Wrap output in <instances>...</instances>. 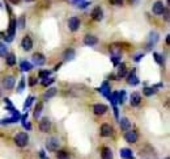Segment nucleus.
Returning a JSON list of instances; mask_svg holds the SVG:
<instances>
[{"mask_svg": "<svg viewBox=\"0 0 170 159\" xmlns=\"http://www.w3.org/2000/svg\"><path fill=\"white\" fill-rule=\"evenodd\" d=\"M13 141H15V143L18 146V147H25V146L29 143V136H28V133H25V132L17 133V134L15 136V138H13Z\"/></svg>", "mask_w": 170, "mask_h": 159, "instance_id": "f257e3e1", "label": "nucleus"}, {"mask_svg": "<svg viewBox=\"0 0 170 159\" xmlns=\"http://www.w3.org/2000/svg\"><path fill=\"white\" fill-rule=\"evenodd\" d=\"M59 145H60V141L56 137H51L48 138L46 141V149L48 151H56L59 149Z\"/></svg>", "mask_w": 170, "mask_h": 159, "instance_id": "f03ea898", "label": "nucleus"}, {"mask_svg": "<svg viewBox=\"0 0 170 159\" xmlns=\"http://www.w3.org/2000/svg\"><path fill=\"white\" fill-rule=\"evenodd\" d=\"M137 138H139V136H137V133L134 130L128 129L124 133V139H126V142H128V143H135L137 141Z\"/></svg>", "mask_w": 170, "mask_h": 159, "instance_id": "7ed1b4c3", "label": "nucleus"}, {"mask_svg": "<svg viewBox=\"0 0 170 159\" xmlns=\"http://www.w3.org/2000/svg\"><path fill=\"white\" fill-rule=\"evenodd\" d=\"M50 129H51V121H50L47 117L42 118L41 122H39V130H41L42 133H48Z\"/></svg>", "mask_w": 170, "mask_h": 159, "instance_id": "20e7f679", "label": "nucleus"}, {"mask_svg": "<svg viewBox=\"0 0 170 159\" xmlns=\"http://www.w3.org/2000/svg\"><path fill=\"white\" fill-rule=\"evenodd\" d=\"M15 78L12 75H8V76H5V78L3 79V87L4 88H7V90H12V88L15 87Z\"/></svg>", "mask_w": 170, "mask_h": 159, "instance_id": "39448f33", "label": "nucleus"}, {"mask_svg": "<svg viewBox=\"0 0 170 159\" xmlns=\"http://www.w3.org/2000/svg\"><path fill=\"white\" fill-rule=\"evenodd\" d=\"M99 134L102 137H110L113 134V128L109 124H103L101 125V129H99Z\"/></svg>", "mask_w": 170, "mask_h": 159, "instance_id": "423d86ee", "label": "nucleus"}, {"mask_svg": "<svg viewBox=\"0 0 170 159\" xmlns=\"http://www.w3.org/2000/svg\"><path fill=\"white\" fill-rule=\"evenodd\" d=\"M68 28L72 32H76L80 28V20L77 17H71L70 20H68Z\"/></svg>", "mask_w": 170, "mask_h": 159, "instance_id": "0eeeda50", "label": "nucleus"}, {"mask_svg": "<svg viewBox=\"0 0 170 159\" xmlns=\"http://www.w3.org/2000/svg\"><path fill=\"white\" fill-rule=\"evenodd\" d=\"M21 46L24 50H26V52H29V50H31V47H33V41H31V38L29 36H25L22 38L21 41Z\"/></svg>", "mask_w": 170, "mask_h": 159, "instance_id": "6e6552de", "label": "nucleus"}, {"mask_svg": "<svg viewBox=\"0 0 170 159\" xmlns=\"http://www.w3.org/2000/svg\"><path fill=\"white\" fill-rule=\"evenodd\" d=\"M92 18L96 21H101L103 18V11L101 9V7H96L92 11Z\"/></svg>", "mask_w": 170, "mask_h": 159, "instance_id": "1a4fd4ad", "label": "nucleus"}, {"mask_svg": "<svg viewBox=\"0 0 170 159\" xmlns=\"http://www.w3.org/2000/svg\"><path fill=\"white\" fill-rule=\"evenodd\" d=\"M93 112L97 114V116H102V114H105L106 112H108V107H106L105 104H96L93 107Z\"/></svg>", "mask_w": 170, "mask_h": 159, "instance_id": "9d476101", "label": "nucleus"}, {"mask_svg": "<svg viewBox=\"0 0 170 159\" xmlns=\"http://www.w3.org/2000/svg\"><path fill=\"white\" fill-rule=\"evenodd\" d=\"M33 62L35 63L37 66H43L46 63V58H45V55L41 54V53H35L33 55Z\"/></svg>", "mask_w": 170, "mask_h": 159, "instance_id": "9b49d317", "label": "nucleus"}, {"mask_svg": "<svg viewBox=\"0 0 170 159\" xmlns=\"http://www.w3.org/2000/svg\"><path fill=\"white\" fill-rule=\"evenodd\" d=\"M152 11L154 15H162L163 11H165V7H163V3L162 2H156L152 7Z\"/></svg>", "mask_w": 170, "mask_h": 159, "instance_id": "f8f14e48", "label": "nucleus"}, {"mask_svg": "<svg viewBox=\"0 0 170 159\" xmlns=\"http://www.w3.org/2000/svg\"><path fill=\"white\" fill-rule=\"evenodd\" d=\"M127 83L131 84V86L139 84V79H137V76H136V71H135V70H132V71L128 74V76H127Z\"/></svg>", "mask_w": 170, "mask_h": 159, "instance_id": "ddd939ff", "label": "nucleus"}, {"mask_svg": "<svg viewBox=\"0 0 170 159\" xmlns=\"http://www.w3.org/2000/svg\"><path fill=\"white\" fill-rule=\"evenodd\" d=\"M130 103L132 107H137L140 103H141V96H140V93H137V92H134L131 95V97H130Z\"/></svg>", "mask_w": 170, "mask_h": 159, "instance_id": "4468645a", "label": "nucleus"}, {"mask_svg": "<svg viewBox=\"0 0 170 159\" xmlns=\"http://www.w3.org/2000/svg\"><path fill=\"white\" fill-rule=\"evenodd\" d=\"M97 37H94V36H90V34H88L84 37V43L86 46H94V45H97Z\"/></svg>", "mask_w": 170, "mask_h": 159, "instance_id": "2eb2a0df", "label": "nucleus"}, {"mask_svg": "<svg viewBox=\"0 0 170 159\" xmlns=\"http://www.w3.org/2000/svg\"><path fill=\"white\" fill-rule=\"evenodd\" d=\"M119 154L123 159H134V154H132V150L127 149V147H123L119 151Z\"/></svg>", "mask_w": 170, "mask_h": 159, "instance_id": "dca6fc26", "label": "nucleus"}, {"mask_svg": "<svg viewBox=\"0 0 170 159\" xmlns=\"http://www.w3.org/2000/svg\"><path fill=\"white\" fill-rule=\"evenodd\" d=\"M101 158L102 159H113V151L109 147H102V150H101Z\"/></svg>", "mask_w": 170, "mask_h": 159, "instance_id": "f3484780", "label": "nucleus"}, {"mask_svg": "<svg viewBox=\"0 0 170 159\" xmlns=\"http://www.w3.org/2000/svg\"><path fill=\"white\" fill-rule=\"evenodd\" d=\"M119 125H121L122 130H128L131 128V122L128 121V118H126V117H122L119 120Z\"/></svg>", "mask_w": 170, "mask_h": 159, "instance_id": "a211bd4d", "label": "nucleus"}, {"mask_svg": "<svg viewBox=\"0 0 170 159\" xmlns=\"http://www.w3.org/2000/svg\"><path fill=\"white\" fill-rule=\"evenodd\" d=\"M99 91L102 92V93H103V95H105V96L108 97V99H110V86H109L108 82H105V83H103L102 86H101Z\"/></svg>", "mask_w": 170, "mask_h": 159, "instance_id": "6ab92c4d", "label": "nucleus"}, {"mask_svg": "<svg viewBox=\"0 0 170 159\" xmlns=\"http://www.w3.org/2000/svg\"><path fill=\"white\" fill-rule=\"evenodd\" d=\"M56 95V88H48V90L43 93V99L47 100V99H51Z\"/></svg>", "mask_w": 170, "mask_h": 159, "instance_id": "aec40b11", "label": "nucleus"}, {"mask_svg": "<svg viewBox=\"0 0 170 159\" xmlns=\"http://www.w3.org/2000/svg\"><path fill=\"white\" fill-rule=\"evenodd\" d=\"M126 75H127V68H126V65H124V63H122V65L119 66V71H118L117 78L121 79V78H124Z\"/></svg>", "mask_w": 170, "mask_h": 159, "instance_id": "412c9836", "label": "nucleus"}, {"mask_svg": "<svg viewBox=\"0 0 170 159\" xmlns=\"http://www.w3.org/2000/svg\"><path fill=\"white\" fill-rule=\"evenodd\" d=\"M75 57V50L73 49H67L64 54H63V58H64L66 61H70V59H73Z\"/></svg>", "mask_w": 170, "mask_h": 159, "instance_id": "4be33fe9", "label": "nucleus"}, {"mask_svg": "<svg viewBox=\"0 0 170 159\" xmlns=\"http://www.w3.org/2000/svg\"><path fill=\"white\" fill-rule=\"evenodd\" d=\"M7 55V58H5V62H7V65L8 66H15L16 65V57L15 54H5Z\"/></svg>", "mask_w": 170, "mask_h": 159, "instance_id": "5701e85b", "label": "nucleus"}, {"mask_svg": "<svg viewBox=\"0 0 170 159\" xmlns=\"http://www.w3.org/2000/svg\"><path fill=\"white\" fill-rule=\"evenodd\" d=\"M20 68L22 70V71H30V70L33 68V65H31L30 62H28V61H22L20 63Z\"/></svg>", "mask_w": 170, "mask_h": 159, "instance_id": "b1692460", "label": "nucleus"}, {"mask_svg": "<svg viewBox=\"0 0 170 159\" xmlns=\"http://www.w3.org/2000/svg\"><path fill=\"white\" fill-rule=\"evenodd\" d=\"M56 158L58 159H70V154L64 150H56Z\"/></svg>", "mask_w": 170, "mask_h": 159, "instance_id": "393cba45", "label": "nucleus"}, {"mask_svg": "<svg viewBox=\"0 0 170 159\" xmlns=\"http://www.w3.org/2000/svg\"><path fill=\"white\" fill-rule=\"evenodd\" d=\"M42 108H43V104L42 103H38L35 107V111H34V117L35 118H38L41 116V112H42Z\"/></svg>", "mask_w": 170, "mask_h": 159, "instance_id": "a878e982", "label": "nucleus"}, {"mask_svg": "<svg viewBox=\"0 0 170 159\" xmlns=\"http://www.w3.org/2000/svg\"><path fill=\"white\" fill-rule=\"evenodd\" d=\"M157 40H159V34H157V33H150V40H149V45H148L149 47H148V49H150L152 43H156Z\"/></svg>", "mask_w": 170, "mask_h": 159, "instance_id": "bb28decb", "label": "nucleus"}, {"mask_svg": "<svg viewBox=\"0 0 170 159\" xmlns=\"http://www.w3.org/2000/svg\"><path fill=\"white\" fill-rule=\"evenodd\" d=\"M33 100H34V96H29L28 99H26V101H25V104H24V109L26 111L28 108L31 105V103H33Z\"/></svg>", "mask_w": 170, "mask_h": 159, "instance_id": "cd10ccee", "label": "nucleus"}, {"mask_svg": "<svg viewBox=\"0 0 170 159\" xmlns=\"http://www.w3.org/2000/svg\"><path fill=\"white\" fill-rule=\"evenodd\" d=\"M50 74H51V71H48V70H43V71H39L38 76L41 79H45V78H48Z\"/></svg>", "mask_w": 170, "mask_h": 159, "instance_id": "c85d7f7f", "label": "nucleus"}, {"mask_svg": "<svg viewBox=\"0 0 170 159\" xmlns=\"http://www.w3.org/2000/svg\"><path fill=\"white\" fill-rule=\"evenodd\" d=\"M154 92H156L154 88H149V87L144 88V95H145V96H152V95H153Z\"/></svg>", "mask_w": 170, "mask_h": 159, "instance_id": "c756f323", "label": "nucleus"}, {"mask_svg": "<svg viewBox=\"0 0 170 159\" xmlns=\"http://www.w3.org/2000/svg\"><path fill=\"white\" fill-rule=\"evenodd\" d=\"M5 54H7V46L0 42V57H5Z\"/></svg>", "mask_w": 170, "mask_h": 159, "instance_id": "7c9ffc66", "label": "nucleus"}, {"mask_svg": "<svg viewBox=\"0 0 170 159\" xmlns=\"http://www.w3.org/2000/svg\"><path fill=\"white\" fill-rule=\"evenodd\" d=\"M53 83H54V79L53 78H45V79L42 80V86H45V87L53 84Z\"/></svg>", "mask_w": 170, "mask_h": 159, "instance_id": "2f4dec72", "label": "nucleus"}, {"mask_svg": "<svg viewBox=\"0 0 170 159\" xmlns=\"http://www.w3.org/2000/svg\"><path fill=\"white\" fill-rule=\"evenodd\" d=\"M124 99H126V92H124V91L119 92V93H118V103L123 104V103H124Z\"/></svg>", "mask_w": 170, "mask_h": 159, "instance_id": "473e14b6", "label": "nucleus"}, {"mask_svg": "<svg viewBox=\"0 0 170 159\" xmlns=\"http://www.w3.org/2000/svg\"><path fill=\"white\" fill-rule=\"evenodd\" d=\"M153 57H154V59H156V62L159 63V65H162L163 63V59H162V57L159 54V53H153Z\"/></svg>", "mask_w": 170, "mask_h": 159, "instance_id": "72a5a7b5", "label": "nucleus"}, {"mask_svg": "<svg viewBox=\"0 0 170 159\" xmlns=\"http://www.w3.org/2000/svg\"><path fill=\"white\" fill-rule=\"evenodd\" d=\"M24 87H25V79L22 78V79L20 80V84H18V87H17V91L21 93V92L24 91Z\"/></svg>", "mask_w": 170, "mask_h": 159, "instance_id": "f704fd0d", "label": "nucleus"}, {"mask_svg": "<svg viewBox=\"0 0 170 159\" xmlns=\"http://www.w3.org/2000/svg\"><path fill=\"white\" fill-rule=\"evenodd\" d=\"M17 25H18V27H20L21 29H24V28H25V17H24V16H21V17H20V20L17 21Z\"/></svg>", "mask_w": 170, "mask_h": 159, "instance_id": "c9c22d12", "label": "nucleus"}, {"mask_svg": "<svg viewBox=\"0 0 170 159\" xmlns=\"http://www.w3.org/2000/svg\"><path fill=\"white\" fill-rule=\"evenodd\" d=\"M89 4H90L89 2H81V3H79L77 7H79V8H81V9H84V8H86Z\"/></svg>", "mask_w": 170, "mask_h": 159, "instance_id": "e433bc0d", "label": "nucleus"}, {"mask_svg": "<svg viewBox=\"0 0 170 159\" xmlns=\"http://www.w3.org/2000/svg\"><path fill=\"white\" fill-rule=\"evenodd\" d=\"M110 4H113V5H122L123 0H110Z\"/></svg>", "mask_w": 170, "mask_h": 159, "instance_id": "4c0bfd02", "label": "nucleus"}, {"mask_svg": "<svg viewBox=\"0 0 170 159\" xmlns=\"http://www.w3.org/2000/svg\"><path fill=\"white\" fill-rule=\"evenodd\" d=\"M143 55H144V54H137V55L135 57V61H136V62H139V61L143 58Z\"/></svg>", "mask_w": 170, "mask_h": 159, "instance_id": "58836bf2", "label": "nucleus"}, {"mask_svg": "<svg viewBox=\"0 0 170 159\" xmlns=\"http://www.w3.org/2000/svg\"><path fill=\"white\" fill-rule=\"evenodd\" d=\"M35 83H37V80H35L34 78H30V80H29V84H30V86H34Z\"/></svg>", "mask_w": 170, "mask_h": 159, "instance_id": "ea45409f", "label": "nucleus"}, {"mask_svg": "<svg viewBox=\"0 0 170 159\" xmlns=\"http://www.w3.org/2000/svg\"><path fill=\"white\" fill-rule=\"evenodd\" d=\"M163 13H165V20H169V9H165V11H163Z\"/></svg>", "mask_w": 170, "mask_h": 159, "instance_id": "a19ab883", "label": "nucleus"}, {"mask_svg": "<svg viewBox=\"0 0 170 159\" xmlns=\"http://www.w3.org/2000/svg\"><path fill=\"white\" fill-rule=\"evenodd\" d=\"M9 2L13 3V4H18V3H20V0H9Z\"/></svg>", "mask_w": 170, "mask_h": 159, "instance_id": "79ce46f5", "label": "nucleus"}, {"mask_svg": "<svg viewBox=\"0 0 170 159\" xmlns=\"http://www.w3.org/2000/svg\"><path fill=\"white\" fill-rule=\"evenodd\" d=\"M60 66H62V63H59V65H56V66H55V70H59Z\"/></svg>", "mask_w": 170, "mask_h": 159, "instance_id": "37998d69", "label": "nucleus"}, {"mask_svg": "<svg viewBox=\"0 0 170 159\" xmlns=\"http://www.w3.org/2000/svg\"><path fill=\"white\" fill-rule=\"evenodd\" d=\"M25 2H28V3H30V2H35V0H25Z\"/></svg>", "mask_w": 170, "mask_h": 159, "instance_id": "c03bdc74", "label": "nucleus"}, {"mask_svg": "<svg viewBox=\"0 0 170 159\" xmlns=\"http://www.w3.org/2000/svg\"><path fill=\"white\" fill-rule=\"evenodd\" d=\"M73 2H77V0H73Z\"/></svg>", "mask_w": 170, "mask_h": 159, "instance_id": "a18cd8bd", "label": "nucleus"}]
</instances>
